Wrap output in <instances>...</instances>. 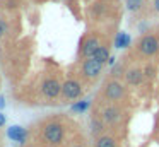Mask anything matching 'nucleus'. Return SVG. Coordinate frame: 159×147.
<instances>
[{
	"label": "nucleus",
	"mask_w": 159,
	"mask_h": 147,
	"mask_svg": "<svg viewBox=\"0 0 159 147\" xmlns=\"http://www.w3.org/2000/svg\"><path fill=\"white\" fill-rule=\"evenodd\" d=\"M45 139L50 144H60L63 139V126L58 123H48L45 126Z\"/></svg>",
	"instance_id": "f03ea898"
},
{
	"label": "nucleus",
	"mask_w": 159,
	"mask_h": 147,
	"mask_svg": "<svg viewBox=\"0 0 159 147\" xmlns=\"http://www.w3.org/2000/svg\"><path fill=\"white\" fill-rule=\"evenodd\" d=\"M7 137L11 140H14V142L24 144L26 139H28V132H26V128H22L19 125H12L7 128Z\"/></svg>",
	"instance_id": "0eeeda50"
},
{
	"label": "nucleus",
	"mask_w": 159,
	"mask_h": 147,
	"mask_svg": "<svg viewBox=\"0 0 159 147\" xmlns=\"http://www.w3.org/2000/svg\"><path fill=\"white\" fill-rule=\"evenodd\" d=\"M108 63H110V65H113V63H115V57H110V60H108Z\"/></svg>",
	"instance_id": "5701e85b"
},
{
	"label": "nucleus",
	"mask_w": 159,
	"mask_h": 147,
	"mask_svg": "<svg viewBox=\"0 0 159 147\" xmlns=\"http://www.w3.org/2000/svg\"><path fill=\"white\" fill-rule=\"evenodd\" d=\"M154 74H156V68L152 67V65H147V67L144 68V75H145V77L151 79V77H154Z\"/></svg>",
	"instance_id": "f3484780"
},
{
	"label": "nucleus",
	"mask_w": 159,
	"mask_h": 147,
	"mask_svg": "<svg viewBox=\"0 0 159 147\" xmlns=\"http://www.w3.org/2000/svg\"><path fill=\"white\" fill-rule=\"evenodd\" d=\"M5 122H7L5 115H4V113H0V126H4V125H5Z\"/></svg>",
	"instance_id": "aec40b11"
},
{
	"label": "nucleus",
	"mask_w": 159,
	"mask_h": 147,
	"mask_svg": "<svg viewBox=\"0 0 159 147\" xmlns=\"http://www.w3.org/2000/svg\"><path fill=\"white\" fill-rule=\"evenodd\" d=\"M60 91H62V85H60L58 80H55V79H46L45 82H43V94L46 96V98H57V96L60 94Z\"/></svg>",
	"instance_id": "423d86ee"
},
{
	"label": "nucleus",
	"mask_w": 159,
	"mask_h": 147,
	"mask_svg": "<svg viewBox=\"0 0 159 147\" xmlns=\"http://www.w3.org/2000/svg\"><path fill=\"white\" fill-rule=\"evenodd\" d=\"M103 118L106 123H115L120 120V109L115 108V106H111V108H106L103 113Z\"/></svg>",
	"instance_id": "9d476101"
},
{
	"label": "nucleus",
	"mask_w": 159,
	"mask_h": 147,
	"mask_svg": "<svg viewBox=\"0 0 159 147\" xmlns=\"http://www.w3.org/2000/svg\"><path fill=\"white\" fill-rule=\"evenodd\" d=\"M89 106H91V101L84 99V101H77V103H74V104L70 106V109H72L74 113H84V111H87V109H89Z\"/></svg>",
	"instance_id": "ddd939ff"
},
{
	"label": "nucleus",
	"mask_w": 159,
	"mask_h": 147,
	"mask_svg": "<svg viewBox=\"0 0 159 147\" xmlns=\"http://www.w3.org/2000/svg\"><path fill=\"white\" fill-rule=\"evenodd\" d=\"M4 106H5V98L4 96H0V109L4 108Z\"/></svg>",
	"instance_id": "412c9836"
},
{
	"label": "nucleus",
	"mask_w": 159,
	"mask_h": 147,
	"mask_svg": "<svg viewBox=\"0 0 159 147\" xmlns=\"http://www.w3.org/2000/svg\"><path fill=\"white\" fill-rule=\"evenodd\" d=\"M93 58H96L98 62H101V63H104V62L110 60V51H108L106 46H99L96 51H94Z\"/></svg>",
	"instance_id": "f8f14e48"
},
{
	"label": "nucleus",
	"mask_w": 159,
	"mask_h": 147,
	"mask_svg": "<svg viewBox=\"0 0 159 147\" xmlns=\"http://www.w3.org/2000/svg\"><path fill=\"white\" fill-rule=\"evenodd\" d=\"M75 147H80V145H75Z\"/></svg>",
	"instance_id": "b1692460"
},
{
	"label": "nucleus",
	"mask_w": 159,
	"mask_h": 147,
	"mask_svg": "<svg viewBox=\"0 0 159 147\" xmlns=\"http://www.w3.org/2000/svg\"><path fill=\"white\" fill-rule=\"evenodd\" d=\"M5 33H7V24H5L4 21L0 19V36H4Z\"/></svg>",
	"instance_id": "a211bd4d"
},
{
	"label": "nucleus",
	"mask_w": 159,
	"mask_h": 147,
	"mask_svg": "<svg viewBox=\"0 0 159 147\" xmlns=\"http://www.w3.org/2000/svg\"><path fill=\"white\" fill-rule=\"evenodd\" d=\"M96 147H115V140L111 137H99L96 140Z\"/></svg>",
	"instance_id": "4468645a"
},
{
	"label": "nucleus",
	"mask_w": 159,
	"mask_h": 147,
	"mask_svg": "<svg viewBox=\"0 0 159 147\" xmlns=\"http://www.w3.org/2000/svg\"><path fill=\"white\" fill-rule=\"evenodd\" d=\"M111 72H113V74H111L113 77H118V75H121V67H120V65H116V67H113V70H111Z\"/></svg>",
	"instance_id": "6ab92c4d"
},
{
	"label": "nucleus",
	"mask_w": 159,
	"mask_h": 147,
	"mask_svg": "<svg viewBox=\"0 0 159 147\" xmlns=\"http://www.w3.org/2000/svg\"><path fill=\"white\" fill-rule=\"evenodd\" d=\"M128 44H130V36L127 33H118L115 38V48L121 50V48H127Z\"/></svg>",
	"instance_id": "9b49d317"
},
{
	"label": "nucleus",
	"mask_w": 159,
	"mask_h": 147,
	"mask_svg": "<svg viewBox=\"0 0 159 147\" xmlns=\"http://www.w3.org/2000/svg\"><path fill=\"white\" fill-rule=\"evenodd\" d=\"M101 70H103V63L101 62H98L96 58H86L82 63V72L86 77L89 79H96L98 75L101 74Z\"/></svg>",
	"instance_id": "7ed1b4c3"
},
{
	"label": "nucleus",
	"mask_w": 159,
	"mask_h": 147,
	"mask_svg": "<svg viewBox=\"0 0 159 147\" xmlns=\"http://www.w3.org/2000/svg\"><path fill=\"white\" fill-rule=\"evenodd\" d=\"M159 50V41L156 36H144L140 41H139V51H140L142 55H145V57H151V55H154L156 51Z\"/></svg>",
	"instance_id": "f257e3e1"
},
{
	"label": "nucleus",
	"mask_w": 159,
	"mask_h": 147,
	"mask_svg": "<svg viewBox=\"0 0 159 147\" xmlns=\"http://www.w3.org/2000/svg\"><path fill=\"white\" fill-rule=\"evenodd\" d=\"M80 92H82V89H80V84L77 80H67L65 84H62V94L67 99H77Z\"/></svg>",
	"instance_id": "20e7f679"
},
{
	"label": "nucleus",
	"mask_w": 159,
	"mask_h": 147,
	"mask_svg": "<svg viewBox=\"0 0 159 147\" xmlns=\"http://www.w3.org/2000/svg\"><path fill=\"white\" fill-rule=\"evenodd\" d=\"M99 46H101V44H99V41H98V38H93V36H91V38H87V39L84 41L80 53H82L86 58H93L94 51H96Z\"/></svg>",
	"instance_id": "6e6552de"
},
{
	"label": "nucleus",
	"mask_w": 159,
	"mask_h": 147,
	"mask_svg": "<svg viewBox=\"0 0 159 147\" xmlns=\"http://www.w3.org/2000/svg\"><path fill=\"white\" fill-rule=\"evenodd\" d=\"M101 130H103V123H101L98 118H94L93 122H91V132H93L94 135H98Z\"/></svg>",
	"instance_id": "2eb2a0df"
},
{
	"label": "nucleus",
	"mask_w": 159,
	"mask_h": 147,
	"mask_svg": "<svg viewBox=\"0 0 159 147\" xmlns=\"http://www.w3.org/2000/svg\"><path fill=\"white\" fill-rule=\"evenodd\" d=\"M144 70H139V68H134V70H128L127 75H125V79H127L128 84L132 85H139L142 80H144Z\"/></svg>",
	"instance_id": "1a4fd4ad"
},
{
	"label": "nucleus",
	"mask_w": 159,
	"mask_h": 147,
	"mask_svg": "<svg viewBox=\"0 0 159 147\" xmlns=\"http://www.w3.org/2000/svg\"><path fill=\"white\" fill-rule=\"evenodd\" d=\"M125 3H127V9L134 12V10H139V9H140V5H142V0H127Z\"/></svg>",
	"instance_id": "dca6fc26"
},
{
	"label": "nucleus",
	"mask_w": 159,
	"mask_h": 147,
	"mask_svg": "<svg viewBox=\"0 0 159 147\" xmlns=\"http://www.w3.org/2000/svg\"><path fill=\"white\" fill-rule=\"evenodd\" d=\"M104 96L108 99H111V101H116V99H120L123 96V85L116 80L108 82L106 87H104Z\"/></svg>",
	"instance_id": "39448f33"
},
{
	"label": "nucleus",
	"mask_w": 159,
	"mask_h": 147,
	"mask_svg": "<svg viewBox=\"0 0 159 147\" xmlns=\"http://www.w3.org/2000/svg\"><path fill=\"white\" fill-rule=\"evenodd\" d=\"M154 9L159 12V0H154Z\"/></svg>",
	"instance_id": "4be33fe9"
}]
</instances>
